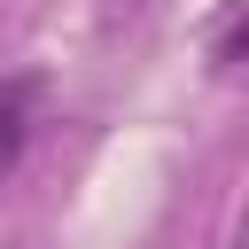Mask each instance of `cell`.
I'll use <instances>...</instances> for the list:
<instances>
[{
	"mask_svg": "<svg viewBox=\"0 0 249 249\" xmlns=\"http://www.w3.org/2000/svg\"><path fill=\"white\" fill-rule=\"evenodd\" d=\"M31 117H39V78H8L0 86V179L16 171V156L31 140Z\"/></svg>",
	"mask_w": 249,
	"mask_h": 249,
	"instance_id": "obj_1",
	"label": "cell"
},
{
	"mask_svg": "<svg viewBox=\"0 0 249 249\" xmlns=\"http://www.w3.org/2000/svg\"><path fill=\"white\" fill-rule=\"evenodd\" d=\"M241 16H249V0H218V16H210V31H202V47H210V70H218V78H233V70H241Z\"/></svg>",
	"mask_w": 249,
	"mask_h": 249,
	"instance_id": "obj_2",
	"label": "cell"
}]
</instances>
